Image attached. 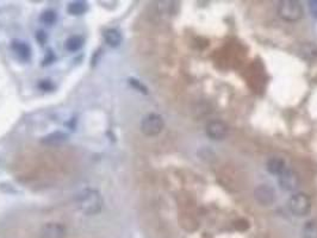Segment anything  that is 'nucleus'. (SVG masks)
Returning a JSON list of instances; mask_svg holds the SVG:
<instances>
[{
	"mask_svg": "<svg viewBox=\"0 0 317 238\" xmlns=\"http://www.w3.org/2000/svg\"><path fill=\"white\" fill-rule=\"evenodd\" d=\"M78 202L79 210L81 211L84 215L93 216L98 215L102 211L104 201L102 195L95 189H85L78 195Z\"/></svg>",
	"mask_w": 317,
	"mask_h": 238,
	"instance_id": "nucleus-1",
	"label": "nucleus"
},
{
	"mask_svg": "<svg viewBox=\"0 0 317 238\" xmlns=\"http://www.w3.org/2000/svg\"><path fill=\"white\" fill-rule=\"evenodd\" d=\"M278 15L286 22H297L303 16V7L300 2L295 0H283L279 2Z\"/></svg>",
	"mask_w": 317,
	"mask_h": 238,
	"instance_id": "nucleus-2",
	"label": "nucleus"
},
{
	"mask_svg": "<svg viewBox=\"0 0 317 238\" xmlns=\"http://www.w3.org/2000/svg\"><path fill=\"white\" fill-rule=\"evenodd\" d=\"M164 119L160 114L150 113L148 116H146L145 118L141 122V131L143 132V135L153 137V136L159 135L164 129Z\"/></svg>",
	"mask_w": 317,
	"mask_h": 238,
	"instance_id": "nucleus-3",
	"label": "nucleus"
},
{
	"mask_svg": "<svg viewBox=\"0 0 317 238\" xmlns=\"http://www.w3.org/2000/svg\"><path fill=\"white\" fill-rule=\"evenodd\" d=\"M289 207L295 216L304 217L310 212L311 200L304 193L294 194L289 200Z\"/></svg>",
	"mask_w": 317,
	"mask_h": 238,
	"instance_id": "nucleus-4",
	"label": "nucleus"
},
{
	"mask_svg": "<svg viewBox=\"0 0 317 238\" xmlns=\"http://www.w3.org/2000/svg\"><path fill=\"white\" fill-rule=\"evenodd\" d=\"M254 198L260 205L271 206L273 205L274 200H276V192L267 184H260L255 188Z\"/></svg>",
	"mask_w": 317,
	"mask_h": 238,
	"instance_id": "nucleus-5",
	"label": "nucleus"
},
{
	"mask_svg": "<svg viewBox=\"0 0 317 238\" xmlns=\"http://www.w3.org/2000/svg\"><path fill=\"white\" fill-rule=\"evenodd\" d=\"M279 184H280L281 189L286 192H292L295 191L298 187V183H299V180H298V176L294 170L287 169L285 168L283 173L279 174Z\"/></svg>",
	"mask_w": 317,
	"mask_h": 238,
	"instance_id": "nucleus-6",
	"label": "nucleus"
},
{
	"mask_svg": "<svg viewBox=\"0 0 317 238\" xmlns=\"http://www.w3.org/2000/svg\"><path fill=\"white\" fill-rule=\"evenodd\" d=\"M228 131L225 123L221 122V120H212L206 125V135L215 141L224 140L228 135Z\"/></svg>",
	"mask_w": 317,
	"mask_h": 238,
	"instance_id": "nucleus-7",
	"label": "nucleus"
},
{
	"mask_svg": "<svg viewBox=\"0 0 317 238\" xmlns=\"http://www.w3.org/2000/svg\"><path fill=\"white\" fill-rule=\"evenodd\" d=\"M66 229L61 224L49 223L42 227L41 238H65Z\"/></svg>",
	"mask_w": 317,
	"mask_h": 238,
	"instance_id": "nucleus-8",
	"label": "nucleus"
},
{
	"mask_svg": "<svg viewBox=\"0 0 317 238\" xmlns=\"http://www.w3.org/2000/svg\"><path fill=\"white\" fill-rule=\"evenodd\" d=\"M11 48L13 52L16 53V55L20 58V60H29L31 55V50L30 47L25 43V42L22 41H12Z\"/></svg>",
	"mask_w": 317,
	"mask_h": 238,
	"instance_id": "nucleus-9",
	"label": "nucleus"
},
{
	"mask_svg": "<svg viewBox=\"0 0 317 238\" xmlns=\"http://www.w3.org/2000/svg\"><path fill=\"white\" fill-rule=\"evenodd\" d=\"M68 136L66 133L60 132V131H56V132H53L50 135L45 136V137L42 140V143L45 144V146H56L62 144L63 142L67 141Z\"/></svg>",
	"mask_w": 317,
	"mask_h": 238,
	"instance_id": "nucleus-10",
	"label": "nucleus"
},
{
	"mask_svg": "<svg viewBox=\"0 0 317 238\" xmlns=\"http://www.w3.org/2000/svg\"><path fill=\"white\" fill-rule=\"evenodd\" d=\"M104 38H105V42L110 47H118L119 44L122 43V35L118 30L116 29H108V30L104 33Z\"/></svg>",
	"mask_w": 317,
	"mask_h": 238,
	"instance_id": "nucleus-11",
	"label": "nucleus"
},
{
	"mask_svg": "<svg viewBox=\"0 0 317 238\" xmlns=\"http://www.w3.org/2000/svg\"><path fill=\"white\" fill-rule=\"evenodd\" d=\"M267 170L272 174H276V175H279V174L283 173V170L285 169V162L283 159L280 157H272L267 161Z\"/></svg>",
	"mask_w": 317,
	"mask_h": 238,
	"instance_id": "nucleus-12",
	"label": "nucleus"
},
{
	"mask_svg": "<svg viewBox=\"0 0 317 238\" xmlns=\"http://www.w3.org/2000/svg\"><path fill=\"white\" fill-rule=\"evenodd\" d=\"M84 45V38L79 35H74V36H71L67 41L65 42V48L68 50V52L74 53L78 52L82 48Z\"/></svg>",
	"mask_w": 317,
	"mask_h": 238,
	"instance_id": "nucleus-13",
	"label": "nucleus"
},
{
	"mask_svg": "<svg viewBox=\"0 0 317 238\" xmlns=\"http://www.w3.org/2000/svg\"><path fill=\"white\" fill-rule=\"evenodd\" d=\"M299 55L302 57L308 58V60H313V58L317 57V47L313 43H305L300 45Z\"/></svg>",
	"mask_w": 317,
	"mask_h": 238,
	"instance_id": "nucleus-14",
	"label": "nucleus"
},
{
	"mask_svg": "<svg viewBox=\"0 0 317 238\" xmlns=\"http://www.w3.org/2000/svg\"><path fill=\"white\" fill-rule=\"evenodd\" d=\"M303 237L304 238H317V221H306L303 226Z\"/></svg>",
	"mask_w": 317,
	"mask_h": 238,
	"instance_id": "nucleus-15",
	"label": "nucleus"
},
{
	"mask_svg": "<svg viewBox=\"0 0 317 238\" xmlns=\"http://www.w3.org/2000/svg\"><path fill=\"white\" fill-rule=\"evenodd\" d=\"M87 4L84 1H74L71 2L68 6V12L73 16H80L86 12Z\"/></svg>",
	"mask_w": 317,
	"mask_h": 238,
	"instance_id": "nucleus-16",
	"label": "nucleus"
},
{
	"mask_svg": "<svg viewBox=\"0 0 317 238\" xmlns=\"http://www.w3.org/2000/svg\"><path fill=\"white\" fill-rule=\"evenodd\" d=\"M56 19H57L56 13H55L54 11H52V10H48V11L42 13V16H41L42 23L47 24V25H53V24L56 22Z\"/></svg>",
	"mask_w": 317,
	"mask_h": 238,
	"instance_id": "nucleus-17",
	"label": "nucleus"
},
{
	"mask_svg": "<svg viewBox=\"0 0 317 238\" xmlns=\"http://www.w3.org/2000/svg\"><path fill=\"white\" fill-rule=\"evenodd\" d=\"M129 81H130V85H131L132 87H135L137 91H140V92H143V93H147V88L143 86V85L141 84V82L138 81V80L130 79Z\"/></svg>",
	"mask_w": 317,
	"mask_h": 238,
	"instance_id": "nucleus-18",
	"label": "nucleus"
},
{
	"mask_svg": "<svg viewBox=\"0 0 317 238\" xmlns=\"http://www.w3.org/2000/svg\"><path fill=\"white\" fill-rule=\"evenodd\" d=\"M308 4L311 15H313V17L315 18V19H317V0H310Z\"/></svg>",
	"mask_w": 317,
	"mask_h": 238,
	"instance_id": "nucleus-19",
	"label": "nucleus"
},
{
	"mask_svg": "<svg viewBox=\"0 0 317 238\" xmlns=\"http://www.w3.org/2000/svg\"><path fill=\"white\" fill-rule=\"evenodd\" d=\"M36 38H37V39H38V41H39V42H41V43H42V44H43L44 39H45V38H47V36H45V34L43 33V31H39V33L36 35Z\"/></svg>",
	"mask_w": 317,
	"mask_h": 238,
	"instance_id": "nucleus-20",
	"label": "nucleus"
}]
</instances>
